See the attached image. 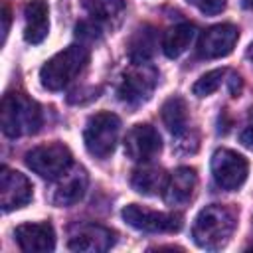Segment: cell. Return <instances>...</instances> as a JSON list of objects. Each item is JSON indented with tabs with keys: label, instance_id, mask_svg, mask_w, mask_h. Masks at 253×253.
I'll list each match as a JSON object with an SVG mask.
<instances>
[{
	"label": "cell",
	"instance_id": "cell-14",
	"mask_svg": "<svg viewBox=\"0 0 253 253\" xmlns=\"http://www.w3.org/2000/svg\"><path fill=\"white\" fill-rule=\"evenodd\" d=\"M16 243L26 253H47L55 247V231L51 223H22L14 229Z\"/></svg>",
	"mask_w": 253,
	"mask_h": 253
},
{
	"label": "cell",
	"instance_id": "cell-26",
	"mask_svg": "<svg viewBox=\"0 0 253 253\" xmlns=\"http://www.w3.org/2000/svg\"><path fill=\"white\" fill-rule=\"evenodd\" d=\"M225 81H227L229 93H231L233 97H237V95H239V91H241V77H239L237 73H231V75H229V79H225Z\"/></svg>",
	"mask_w": 253,
	"mask_h": 253
},
{
	"label": "cell",
	"instance_id": "cell-28",
	"mask_svg": "<svg viewBox=\"0 0 253 253\" xmlns=\"http://www.w3.org/2000/svg\"><path fill=\"white\" fill-rule=\"evenodd\" d=\"M241 4H243V8L253 10V0H241Z\"/></svg>",
	"mask_w": 253,
	"mask_h": 253
},
{
	"label": "cell",
	"instance_id": "cell-8",
	"mask_svg": "<svg viewBox=\"0 0 253 253\" xmlns=\"http://www.w3.org/2000/svg\"><path fill=\"white\" fill-rule=\"evenodd\" d=\"M247 160L231 148H217L211 156V176L221 190L233 192L241 188L247 178Z\"/></svg>",
	"mask_w": 253,
	"mask_h": 253
},
{
	"label": "cell",
	"instance_id": "cell-11",
	"mask_svg": "<svg viewBox=\"0 0 253 253\" xmlns=\"http://www.w3.org/2000/svg\"><path fill=\"white\" fill-rule=\"evenodd\" d=\"M34 196L32 182L18 170H12L8 166H2L0 170V206L2 211L8 213L12 210L24 208L30 204Z\"/></svg>",
	"mask_w": 253,
	"mask_h": 253
},
{
	"label": "cell",
	"instance_id": "cell-3",
	"mask_svg": "<svg viewBox=\"0 0 253 253\" xmlns=\"http://www.w3.org/2000/svg\"><path fill=\"white\" fill-rule=\"evenodd\" d=\"M89 61V47L85 43H71L65 49L57 51L49 57L40 69L42 87L47 91H61L67 87L87 65Z\"/></svg>",
	"mask_w": 253,
	"mask_h": 253
},
{
	"label": "cell",
	"instance_id": "cell-23",
	"mask_svg": "<svg viewBox=\"0 0 253 253\" xmlns=\"http://www.w3.org/2000/svg\"><path fill=\"white\" fill-rule=\"evenodd\" d=\"M75 36L79 38L81 43L87 45V43H91L99 38V26L93 24V22H81V24L75 26Z\"/></svg>",
	"mask_w": 253,
	"mask_h": 253
},
{
	"label": "cell",
	"instance_id": "cell-10",
	"mask_svg": "<svg viewBox=\"0 0 253 253\" xmlns=\"http://www.w3.org/2000/svg\"><path fill=\"white\" fill-rule=\"evenodd\" d=\"M115 245V231L99 223H77L69 231L67 247L81 253H103Z\"/></svg>",
	"mask_w": 253,
	"mask_h": 253
},
{
	"label": "cell",
	"instance_id": "cell-19",
	"mask_svg": "<svg viewBox=\"0 0 253 253\" xmlns=\"http://www.w3.org/2000/svg\"><path fill=\"white\" fill-rule=\"evenodd\" d=\"M196 38V28L188 22H182V24H176L172 28H168L162 36V51L166 57L170 59H176L180 57L192 43V40Z\"/></svg>",
	"mask_w": 253,
	"mask_h": 253
},
{
	"label": "cell",
	"instance_id": "cell-1",
	"mask_svg": "<svg viewBox=\"0 0 253 253\" xmlns=\"http://www.w3.org/2000/svg\"><path fill=\"white\" fill-rule=\"evenodd\" d=\"M237 225V215L231 208L221 204L206 206L198 211L192 225V239L198 247L217 251L227 245Z\"/></svg>",
	"mask_w": 253,
	"mask_h": 253
},
{
	"label": "cell",
	"instance_id": "cell-20",
	"mask_svg": "<svg viewBox=\"0 0 253 253\" xmlns=\"http://www.w3.org/2000/svg\"><path fill=\"white\" fill-rule=\"evenodd\" d=\"M162 121L166 125V128L172 132V136L176 138H182L188 134V125H190V119H188V105L182 97H170L164 101L162 105Z\"/></svg>",
	"mask_w": 253,
	"mask_h": 253
},
{
	"label": "cell",
	"instance_id": "cell-18",
	"mask_svg": "<svg viewBox=\"0 0 253 253\" xmlns=\"http://www.w3.org/2000/svg\"><path fill=\"white\" fill-rule=\"evenodd\" d=\"M166 180H168V174L162 170V168H156V166H150L148 162L144 166H138L132 176H130V186L142 194V196H156L160 192H164V186H166Z\"/></svg>",
	"mask_w": 253,
	"mask_h": 253
},
{
	"label": "cell",
	"instance_id": "cell-5",
	"mask_svg": "<svg viewBox=\"0 0 253 253\" xmlns=\"http://www.w3.org/2000/svg\"><path fill=\"white\" fill-rule=\"evenodd\" d=\"M26 164L38 176L47 180H57L73 166V156L63 142H47L28 150Z\"/></svg>",
	"mask_w": 253,
	"mask_h": 253
},
{
	"label": "cell",
	"instance_id": "cell-24",
	"mask_svg": "<svg viewBox=\"0 0 253 253\" xmlns=\"http://www.w3.org/2000/svg\"><path fill=\"white\" fill-rule=\"evenodd\" d=\"M186 2L192 4V6H196L200 12H204L208 16L219 14L225 8V0H186Z\"/></svg>",
	"mask_w": 253,
	"mask_h": 253
},
{
	"label": "cell",
	"instance_id": "cell-6",
	"mask_svg": "<svg viewBox=\"0 0 253 253\" xmlns=\"http://www.w3.org/2000/svg\"><path fill=\"white\" fill-rule=\"evenodd\" d=\"M158 83V71L150 63H132L128 71H125L117 95L123 103L130 107H138L146 103Z\"/></svg>",
	"mask_w": 253,
	"mask_h": 253
},
{
	"label": "cell",
	"instance_id": "cell-16",
	"mask_svg": "<svg viewBox=\"0 0 253 253\" xmlns=\"http://www.w3.org/2000/svg\"><path fill=\"white\" fill-rule=\"evenodd\" d=\"M49 32V6L45 0H30L24 8V40L32 45L42 43Z\"/></svg>",
	"mask_w": 253,
	"mask_h": 253
},
{
	"label": "cell",
	"instance_id": "cell-15",
	"mask_svg": "<svg viewBox=\"0 0 253 253\" xmlns=\"http://www.w3.org/2000/svg\"><path fill=\"white\" fill-rule=\"evenodd\" d=\"M198 186V174L190 166H180L172 174H168L166 186H164V202L168 206H184L192 200L194 190Z\"/></svg>",
	"mask_w": 253,
	"mask_h": 253
},
{
	"label": "cell",
	"instance_id": "cell-4",
	"mask_svg": "<svg viewBox=\"0 0 253 253\" xmlns=\"http://www.w3.org/2000/svg\"><path fill=\"white\" fill-rule=\"evenodd\" d=\"M121 132V119L115 113H95L87 119L83 130V142L91 156L105 160L113 154Z\"/></svg>",
	"mask_w": 253,
	"mask_h": 253
},
{
	"label": "cell",
	"instance_id": "cell-7",
	"mask_svg": "<svg viewBox=\"0 0 253 253\" xmlns=\"http://www.w3.org/2000/svg\"><path fill=\"white\" fill-rule=\"evenodd\" d=\"M123 219L138 229L148 233H174L182 227V215L174 211H154L138 204H128L123 208Z\"/></svg>",
	"mask_w": 253,
	"mask_h": 253
},
{
	"label": "cell",
	"instance_id": "cell-17",
	"mask_svg": "<svg viewBox=\"0 0 253 253\" xmlns=\"http://www.w3.org/2000/svg\"><path fill=\"white\" fill-rule=\"evenodd\" d=\"M128 59L130 63H148L158 47V36L156 30L150 24H142L134 30V34L128 40Z\"/></svg>",
	"mask_w": 253,
	"mask_h": 253
},
{
	"label": "cell",
	"instance_id": "cell-12",
	"mask_svg": "<svg viewBox=\"0 0 253 253\" xmlns=\"http://www.w3.org/2000/svg\"><path fill=\"white\" fill-rule=\"evenodd\" d=\"M239 40V30L233 24H215L202 32L198 40V55L202 59H217L231 53Z\"/></svg>",
	"mask_w": 253,
	"mask_h": 253
},
{
	"label": "cell",
	"instance_id": "cell-2",
	"mask_svg": "<svg viewBox=\"0 0 253 253\" xmlns=\"http://www.w3.org/2000/svg\"><path fill=\"white\" fill-rule=\"evenodd\" d=\"M43 115L40 105L24 93H6L0 105V126L10 138L34 134L40 130Z\"/></svg>",
	"mask_w": 253,
	"mask_h": 253
},
{
	"label": "cell",
	"instance_id": "cell-13",
	"mask_svg": "<svg viewBox=\"0 0 253 253\" xmlns=\"http://www.w3.org/2000/svg\"><path fill=\"white\" fill-rule=\"evenodd\" d=\"M53 182L55 184H53V190L49 194L51 204L59 206V208H67V206L77 204L85 196V190H87V184H89V176H87V170L83 166L73 164L65 174H61Z\"/></svg>",
	"mask_w": 253,
	"mask_h": 253
},
{
	"label": "cell",
	"instance_id": "cell-22",
	"mask_svg": "<svg viewBox=\"0 0 253 253\" xmlns=\"http://www.w3.org/2000/svg\"><path fill=\"white\" fill-rule=\"evenodd\" d=\"M225 73H227L225 69H211V71L204 73V75L192 85V93H194L196 97H208V95L215 93V91L219 89V85L225 81V79H223Z\"/></svg>",
	"mask_w": 253,
	"mask_h": 253
},
{
	"label": "cell",
	"instance_id": "cell-21",
	"mask_svg": "<svg viewBox=\"0 0 253 253\" xmlns=\"http://www.w3.org/2000/svg\"><path fill=\"white\" fill-rule=\"evenodd\" d=\"M81 4L93 20H111L125 10L126 0H81Z\"/></svg>",
	"mask_w": 253,
	"mask_h": 253
},
{
	"label": "cell",
	"instance_id": "cell-27",
	"mask_svg": "<svg viewBox=\"0 0 253 253\" xmlns=\"http://www.w3.org/2000/svg\"><path fill=\"white\" fill-rule=\"evenodd\" d=\"M8 30H10V8L4 4V6H2V43L6 42Z\"/></svg>",
	"mask_w": 253,
	"mask_h": 253
},
{
	"label": "cell",
	"instance_id": "cell-25",
	"mask_svg": "<svg viewBox=\"0 0 253 253\" xmlns=\"http://www.w3.org/2000/svg\"><path fill=\"white\" fill-rule=\"evenodd\" d=\"M239 142H241L245 148L253 150V125H251V126H245V128L239 132Z\"/></svg>",
	"mask_w": 253,
	"mask_h": 253
},
{
	"label": "cell",
	"instance_id": "cell-9",
	"mask_svg": "<svg viewBox=\"0 0 253 253\" xmlns=\"http://www.w3.org/2000/svg\"><path fill=\"white\" fill-rule=\"evenodd\" d=\"M160 150L162 138L152 125H134L125 136V154L138 164L150 162L160 154Z\"/></svg>",
	"mask_w": 253,
	"mask_h": 253
}]
</instances>
